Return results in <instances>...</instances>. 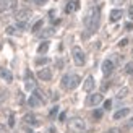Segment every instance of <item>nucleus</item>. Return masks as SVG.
<instances>
[{"label":"nucleus","instance_id":"obj_1","mask_svg":"<svg viewBox=\"0 0 133 133\" xmlns=\"http://www.w3.org/2000/svg\"><path fill=\"white\" fill-rule=\"evenodd\" d=\"M99 19H101V8L99 6H91V8H88V11H86V15L83 18V23H84V34L83 37H89L91 34H94V32L97 31L99 28Z\"/></svg>","mask_w":133,"mask_h":133},{"label":"nucleus","instance_id":"obj_2","mask_svg":"<svg viewBox=\"0 0 133 133\" xmlns=\"http://www.w3.org/2000/svg\"><path fill=\"white\" fill-rule=\"evenodd\" d=\"M32 16V11L31 10H21V11H18L16 13V28L18 29H26L28 28V21L31 19Z\"/></svg>","mask_w":133,"mask_h":133},{"label":"nucleus","instance_id":"obj_3","mask_svg":"<svg viewBox=\"0 0 133 133\" xmlns=\"http://www.w3.org/2000/svg\"><path fill=\"white\" fill-rule=\"evenodd\" d=\"M79 76L78 75H73V73H70V75H65L62 78V88L63 89H75L76 86L79 84Z\"/></svg>","mask_w":133,"mask_h":133},{"label":"nucleus","instance_id":"obj_4","mask_svg":"<svg viewBox=\"0 0 133 133\" xmlns=\"http://www.w3.org/2000/svg\"><path fill=\"white\" fill-rule=\"evenodd\" d=\"M68 130L73 131V133H83L86 130V122L79 117H73L68 122Z\"/></svg>","mask_w":133,"mask_h":133},{"label":"nucleus","instance_id":"obj_5","mask_svg":"<svg viewBox=\"0 0 133 133\" xmlns=\"http://www.w3.org/2000/svg\"><path fill=\"white\" fill-rule=\"evenodd\" d=\"M45 102V97L42 96V92L41 91H32V94L31 97L28 99V104H29V107H39V105H42Z\"/></svg>","mask_w":133,"mask_h":133},{"label":"nucleus","instance_id":"obj_6","mask_svg":"<svg viewBox=\"0 0 133 133\" xmlns=\"http://www.w3.org/2000/svg\"><path fill=\"white\" fill-rule=\"evenodd\" d=\"M71 55H73V62H75V65H78V66H83L84 65L86 57H84V52L81 50V47L75 45V47L71 49Z\"/></svg>","mask_w":133,"mask_h":133},{"label":"nucleus","instance_id":"obj_7","mask_svg":"<svg viewBox=\"0 0 133 133\" xmlns=\"http://www.w3.org/2000/svg\"><path fill=\"white\" fill-rule=\"evenodd\" d=\"M24 88L28 91H36V79L29 70H26V75H24Z\"/></svg>","mask_w":133,"mask_h":133},{"label":"nucleus","instance_id":"obj_8","mask_svg":"<svg viewBox=\"0 0 133 133\" xmlns=\"http://www.w3.org/2000/svg\"><path fill=\"white\" fill-rule=\"evenodd\" d=\"M102 94L101 92H94V94H89L88 97H86V105H89V107H92V105H99L102 102Z\"/></svg>","mask_w":133,"mask_h":133},{"label":"nucleus","instance_id":"obj_9","mask_svg":"<svg viewBox=\"0 0 133 133\" xmlns=\"http://www.w3.org/2000/svg\"><path fill=\"white\" fill-rule=\"evenodd\" d=\"M114 68H115V63L110 60V58H107V60H104L102 62V73L105 76H109L112 71H114Z\"/></svg>","mask_w":133,"mask_h":133},{"label":"nucleus","instance_id":"obj_10","mask_svg":"<svg viewBox=\"0 0 133 133\" xmlns=\"http://www.w3.org/2000/svg\"><path fill=\"white\" fill-rule=\"evenodd\" d=\"M37 78L42 79V81H49V79L52 78V71L49 68H41L37 71Z\"/></svg>","mask_w":133,"mask_h":133},{"label":"nucleus","instance_id":"obj_11","mask_svg":"<svg viewBox=\"0 0 133 133\" xmlns=\"http://www.w3.org/2000/svg\"><path fill=\"white\" fill-rule=\"evenodd\" d=\"M23 122H24L26 125H31V127H36V125L39 123L34 114H26V115L23 117Z\"/></svg>","mask_w":133,"mask_h":133},{"label":"nucleus","instance_id":"obj_12","mask_svg":"<svg viewBox=\"0 0 133 133\" xmlns=\"http://www.w3.org/2000/svg\"><path fill=\"white\" fill-rule=\"evenodd\" d=\"M83 89L86 91V92H91L92 89H94V78L92 76H88L84 79V83H83Z\"/></svg>","mask_w":133,"mask_h":133},{"label":"nucleus","instance_id":"obj_13","mask_svg":"<svg viewBox=\"0 0 133 133\" xmlns=\"http://www.w3.org/2000/svg\"><path fill=\"white\" fill-rule=\"evenodd\" d=\"M123 16V10H120V8H115V10H112L110 11V15H109V18H110V21L112 23H115V21H118Z\"/></svg>","mask_w":133,"mask_h":133},{"label":"nucleus","instance_id":"obj_14","mask_svg":"<svg viewBox=\"0 0 133 133\" xmlns=\"http://www.w3.org/2000/svg\"><path fill=\"white\" fill-rule=\"evenodd\" d=\"M0 76H2L6 83H11V81H13V75H11V71H10V70H6L5 66H2V68H0Z\"/></svg>","mask_w":133,"mask_h":133},{"label":"nucleus","instance_id":"obj_15","mask_svg":"<svg viewBox=\"0 0 133 133\" xmlns=\"http://www.w3.org/2000/svg\"><path fill=\"white\" fill-rule=\"evenodd\" d=\"M130 114V109L128 107H123V109H118L115 114H114V118L115 120H120V118H123V117H127Z\"/></svg>","mask_w":133,"mask_h":133},{"label":"nucleus","instance_id":"obj_16","mask_svg":"<svg viewBox=\"0 0 133 133\" xmlns=\"http://www.w3.org/2000/svg\"><path fill=\"white\" fill-rule=\"evenodd\" d=\"M78 8H79V2H78V0H75V2H68V3H66L65 11L66 13H71V11H76Z\"/></svg>","mask_w":133,"mask_h":133},{"label":"nucleus","instance_id":"obj_17","mask_svg":"<svg viewBox=\"0 0 133 133\" xmlns=\"http://www.w3.org/2000/svg\"><path fill=\"white\" fill-rule=\"evenodd\" d=\"M49 50V41H44L39 44V47H37V54H45V52Z\"/></svg>","mask_w":133,"mask_h":133},{"label":"nucleus","instance_id":"obj_18","mask_svg":"<svg viewBox=\"0 0 133 133\" xmlns=\"http://www.w3.org/2000/svg\"><path fill=\"white\" fill-rule=\"evenodd\" d=\"M42 24H44V19H39V21H36L34 24H32L31 31H32V32H39V29L42 28Z\"/></svg>","mask_w":133,"mask_h":133},{"label":"nucleus","instance_id":"obj_19","mask_svg":"<svg viewBox=\"0 0 133 133\" xmlns=\"http://www.w3.org/2000/svg\"><path fill=\"white\" fill-rule=\"evenodd\" d=\"M123 71H125V75H133V62H130V63L125 65Z\"/></svg>","mask_w":133,"mask_h":133},{"label":"nucleus","instance_id":"obj_20","mask_svg":"<svg viewBox=\"0 0 133 133\" xmlns=\"http://www.w3.org/2000/svg\"><path fill=\"white\" fill-rule=\"evenodd\" d=\"M54 34V28H49V29H44L39 36H42V37H49V36H52Z\"/></svg>","mask_w":133,"mask_h":133},{"label":"nucleus","instance_id":"obj_21","mask_svg":"<svg viewBox=\"0 0 133 133\" xmlns=\"http://www.w3.org/2000/svg\"><path fill=\"white\" fill-rule=\"evenodd\" d=\"M49 60H50L49 57H41L36 60V65H45V63H49Z\"/></svg>","mask_w":133,"mask_h":133},{"label":"nucleus","instance_id":"obj_22","mask_svg":"<svg viewBox=\"0 0 133 133\" xmlns=\"http://www.w3.org/2000/svg\"><path fill=\"white\" fill-rule=\"evenodd\" d=\"M15 127V114H10V117H8V128H13Z\"/></svg>","mask_w":133,"mask_h":133},{"label":"nucleus","instance_id":"obj_23","mask_svg":"<svg viewBox=\"0 0 133 133\" xmlns=\"http://www.w3.org/2000/svg\"><path fill=\"white\" fill-rule=\"evenodd\" d=\"M57 112H58V105H55V107H52V110H50L49 117H50V118H55V117H57Z\"/></svg>","mask_w":133,"mask_h":133},{"label":"nucleus","instance_id":"obj_24","mask_svg":"<svg viewBox=\"0 0 133 133\" xmlns=\"http://www.w3.org/2000/svg\"><path fill=\"white\" fill-rule=\"evenodd\" d=\"M127 92H128V89L127 88H123V89H120V91H118V94H117V99H122L125 94H127Z\"/></svg>","mask_w":133,"mask_h":133},{"label":"nucleus","instance_id":"obj_25","mask_svg":"<svg viewBox=\"0 0 133 133\" xmlns=\"http://www.w3.org/2000/svg\"><path fill=\"white\" fill-rule=\"evenodd\" d=\"M92 115H94V118H101L102 117V110L97 109V110H94V114H92Z\"/></svg>","mask_w":133,"mask_h":133},{"label":"nucleus","instance_id":"obj_26","mask_svg":"<svg viewBox=\"0 0 133 133\" xmlns=\"http://www.w3.org/2000/svg\"><path fill=\"white\" fill-rule=\"evenodd\" d=\"M0 133H8V127L3 123H0Z\"/></svg>","mask_w":133,"mask_h":133},{"label":"nucleus","instance_id":"obj_27","mask_svg":"<svg viewBox=\"0 0 133 133\" xmlns=\"http://www.w3.org/2000/svg\"><path fill=\"white\" fill-rule=\"evenodd\" d=\"M110 107H112V101L109 99V101H105V102H104V109H105V110H109Z\"/></svg>","mask_w":133,"mask_h":133},{"label":"nucleus","instance_id":"obj_28","mask_svg":"<svg viewBox=\"0 0 133 133\" xmlns=\"http://www.w3.org/2000/svg\"><path fill=\"white\" fill-rule=\"evenodd\" d=\"M15 31H16V28H13V26H8V28H6V34H15Z\"/></svg>","mask_w":133,"mask_h":133},{"label":"nucleus","instance_id":"obj_29","mask_svg":"<svg viewBox=\"0 0 133 133\" xmlns=\"http://www.w3.org/2000/svg\"><path fill=\"white\" fill-rule=\"evenodd\" d=\"M127 44H128V39H127V37H125V39H122V41L118 42V45H120V47H125Z\"/></svg>","mask_w":133,"mask_h":133},{"label":"nucleus","instance_id":"obj_30","mask_svg":"<svg viewBox=\"0 0 133 133\" xmlns=\"http://www.w3.org/2000/svg\"><path fill=\"white\" fill-rule=\"evenodd\" d=\"M105 133H122V131L118 130V128H109V130L105 131Z\"/></svg>","mask_w":133,"mask_h":133},{"label":"nucleus","instance_id":"obj_31","mask_svg":"<svg viewBox=\"0 0 133 133\" xmlns=\"http://www.w3.org/2000/svg\"><path fill=\"white\" fill-rule=\"evenodd\" d=\"M32 2H34L36 5H44L45 2H47V0H32Z\"/></svg>","mask_w":133,"mask_h":133},{"label":"nucleus","instance_id":"obj_32","mask_svg":"<svg viewBox=\"0 0 133 133\" xmlns=\"http://www.w3.org/2000/svg\"><path fill=\"white\" fill-rule=\"evenodd\" d=\"M18 102H19V104H23V102H24V97H23V94H21V92L18 94Z\"/></svg>","mask_w":133,"mask_h":133},{"label":"nucleus","instance_id":"obj_33","mask_svg":"<svg viewBox=\"0 0 133 133\" xmlns=\"http://www.w3.org/2000/svg\"><path fill=\"white\" fill-rule=\"evenodd\" d=\"M128 15H130V18L133 19V6H130V8H128Z\"/></svg>","mask_w":133,"mask_h":133},{"label":"nucleus","instance_id":"obj_34","mask_svg":"<svg viewBox=\"0 0 133 133\" xmlns=\"http://www.w3.org/2000/svg\"><path fill=\"white\" fill-rule=\"evenodd\" d=\"M131 28H133V24H131V23H127V24H125V29H128V31H130Z\"/></svg>","mask_w":133,"mask_h":133},{"label":"nucleus","instance_id":"obj_35","mask_svg":"<svg viewBox=\"0 0 133 133\" xmlns=\"http://www.w3.org/2000/svg\"><path fill=\"white\" fill-rule=\"evenodd\" d=\"M58 118H60V120H65V112H62V114H60V117H58Z\"/></svg>","mask_w":133,"mask_h":133},{"label":"nucleus","instance_id":"obj_36","mask_svg":"<svg viewBox=\"0 0 133 133\" xmlns=\"http://www.w3.org/2000/svg\"><path fill=\"white\" fill-rule=\"evenodd\" d=\"M112 2H114V3H117V5H118V3H122V0H112Z\"/></svg>","mask_w":133,"mask_h":133},{"label":"nucleus","instance_id":"obj_37","mask_svg":"<svg viewBox=\"0 0 133 133\" xmlns=\"http://www.w3.org/2000/svg\"><path fill=\"white\" fill-rule=\"evenodd\" d=\"M28 133H34V131H32V130H28Z\"/></svg>","mask_w":133,"mask_h":133}]
</instances>
